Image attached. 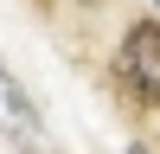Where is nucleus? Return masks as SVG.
Returning <instances> with one entry per match:
<instances>
[{
	"label": "nucleus",
	"mask_w": 160,
	"mask_h": 154,
	"mask_svg": "<svg viewBox=\"0 0 160 154\" xmlns=\"http://www.w3.org/2000/svg\"><path fill=\"white\" fill-rule=\"evenodd\" d=\"M0 128H13L19 141H45L38 109L26 103V90H19V77H13V71H0Z\"/></svg>",
	"instance_id": "f03ea898"
},
{
	"label": "nucleus",
	"mask_w": 160,
	"mask_h": 154,
	"mask_svg": "<svg viewBox=\"0 0 160 154\" xmlns=\"http://www.w3.org/2000/svg\"><path fill=\"white\" fill-rule=\"evenodd\" d=\"M122 90L141 109H160V19L128 26V38H122Z\"/></svg>",
	"instance_id": "f257e3e1"
}]
</instances>
